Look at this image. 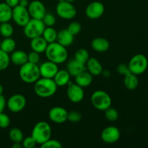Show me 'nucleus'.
<instances>
[{"mask_svg":"<svg viewBox=\"0 0 148 148\" xmlns=\"http://www.w3.org/2000/svg\"><path fill=\"white\" fill-rule=\"evenodd\" d=\"M124 85L126 88L130 90H133L136 89L139 85V80L137 78V75L130 72L128 75L124 76Z\"/></svg>","mask_w":148,"mask_h":148,"instance_id":"a878e982","label":"nucleus"},{"mask_svg":"<svg viewBox=\"0 0 148 148\" xmlns=\"http://www.w3.org/2000/svg\"><path fill=\"white\" fill-rule=\"evenodd\" d=\"M19 1H20V0H5L6 4H8L12 8L18 5Z\"/></svg>","mask_w":148,"mask_h":148,"instance_id":"37998d69","label":"nucleus"},{"mask_svg":"<svg viewBox=\"0 0 148 148\" xmlns=\"http://www.w3.org/2000/svg\"><path fill=\"white\" fill-rule=\"evenodd\" d=\"M42 148H62V145L59 141L56 140H52V139H49V140L42 144Z\"/></svg>","mask_w":148,"mask_h":148,"instance_id":"e433bc0d","label":"nucleus"},{"mask_svg":"<svg viewBox=\"0 0 148 148\" xmlns=\"http://www.w3.org/2000/svg\"><path fill=\"white\" fill-rule=\"evenodd\" d=\"M52 131L51 127L46 121H39L33 127L31 136L36 143L41 145L47 140L51 139Z\"/></svg>","mask_w":148,"mask_h":148,"instance_id":"20e7f679","label":"nucleus"},{"mask_svg":"<svg viewBox=\"0 0 148 148\" xmlns=\"http://www.w3.org/2000/svg\"><path fill=\"white\" fill-rule=\"evenodd\" d=\"M23 147L21 143H14L12 145V148H21Z\"/></svg>","mask_w":148,"mask_h":148,"instance_id":"a18cd8bd","label":"nucleus"},{"mask_svg":"<svg viewBox=\"0 0 148 148\" xmlns=\"http://www.w3.org/2000/svg\"><path fill=\"white\" fill-rule=\"evenodd\" d=\"M66 29L75 36L80 33L81 30H82V26H81L80 23H79L78 22H72L68 25V27Z\"/></svg>","mask_w":148,"mask_h":148,"instance_id":"f704fd0d","label":"nucleus"},{"mask_svg":"<svg viewBox=\"0 0 148 148\" xmlns=\"http://www.w3.org/2000/svg\"><path fill=\"white\" fill-rule=\"evenodd\" d=\"M121 137L120 130L114 126L106 127L101 134V140L107 144H114L119 141Z\"/></svg>","mask_w":148,"mask_h":148,"instance_id":"f8f14e48","label":"nucleus"},{"mask_svg":"<svg viewBox=\"0 0 148 148\" xmlns=\"http://www.w3.org/2000/svg\"><path fill=\"white\" fill-rule=\"evenodd\" d=\"M88 72H89L92 76H98L102 74L103 66L101 62L96 58H89L85 64Z\"/></svg>","mask_w":148,"mask_h":148,"instance_id":"f3484780","label":"nucleus"},{"mask_svg":"<svg viewBox=\"0 0 148 148\" xmlns=\"http://www.w3.org/2000/svg\"><path fill=\"white\" fill-rule=\"evenodd\" d=\"M116 71L119 75H124V76L128 75L131 72L130 69H129L128 64H119L117 66Z\"/></svg>","mask_w":148,"mask_h":148,"instance_id":"a19ab883","label":"nucleus"},{"mask_svg":"<svg viewBox=\"0 0 148 148\" xmlns=\"http://www.w3.org/2000/svg\"><path fill=\"white\" fill-rule=\"evenodd\" d=\"M40 53H37L36 51H32L31 52H30L27 54V62H30V63L38 64V63L40 61Z\"/></svg>","mask_w":148,"mask_h":148,"instance_id":"ea45409f","label":"nucleus"},{"mask_svg":"<svg viewBox=\"0 0 148 148\" xmlns=\"http://www.w3.org/2000/svg\"><path fill=\"white\" fill-rule=\"evenodd\" d=\"M16 42L15 40L11 37L5 38L1 42V50L4 51L7 53H12L15 50Z\"/></svg>","mask_w":148,"mask_h":148,"instance_id":"cd10ccee","label":"nucleus"},{"mask_svg":"<svg viewBox=\"0 0 148 148\" xmlns=\"http://www.w3.org/2000/svg\"><path fill=\"white\" fill-rule=\"evenodd\" d=\"M14 33V28L9 22L0 23V34L4 38L11 37Z\"/></svg>","mask_w":148,"mask_h":148,"instance_id":"c85d7f7f","label":"nucleus"},{"mask_svg":"<svg viewBox=\"0 0 148 148\" xmlns=\"http://www.w3.org/2000/svg\"><path fill=\"white\" fill-rule=\"evenodd\" d=\"M148 66L147 57L144 54L138 53L130 59L128 64L129 69L132 73L136 75H140L144 73Z\"/></svg>","mask_w":148,"mask_h":148,"instance_id":"0eeeda50","label":"nucleus"},{"mask_svg":"<svg viewBox=\"0 0 148 148\" xmlns=\"http://www.w3.org/2000/svg\"><path fill=\"white\" fill-rule=\"evenodd\" d=\"M68 85H68L67 91H66L68 99L74 103H80L85 96L83 88L78 85L77 84L71 83L70 82L68 83Z\"/></svg>","mask_w":148,"mask_h":148,"instance_id":"9b49d317","label":"nucleus"},{"mask_svg":"<svg viewBox=\"0 0 148 148\" xmlns=\"http://www.w3.org/2000/svg\"><path fill=\"white\" fill-rule=\"evenodd\" d=\"M12 8L5 2L0 3V23H7L12 20Z\"/></svg>","mask_w":148,"mask_h":148,"instance_id":"393cba45","label":"nucleus"},{"mask_svg":"<svg viewBox=\"0 0 148 148\" xmlns=\"http://www.w3.org/2000/svg\"><path fill=\"white\" fill-rule=\"evenodd\" d=\"M58 1H59V2H60V1H64L66 0H58Z\"/></svg>","mask_w":148,"mask_h":148,"instance_id":"8fccbe9b","label":"nucleus"},{"mask_svg":"<svg viewBox=\"0 0 148 148\" xmlns=\"http://www.w3.org/2000/svg\"><path fill=\"white\" fill-rule=\"evenodd\" d=\"M91 47L95 51L103 53L108 50L110 47V43L105 38L98 37L92 40Z\"/></svg>","mask_w":148,"mask_h":148,"instance_id":"6ab92c4d","label":"nucleus"},{"mask_svg":"<svg viewBox=\"0 0 148 148\" xmlns=\"http://www.w3.org/2000/svg\"><path fill=\"white\" fill-rule=\"evenodd\" d=\"M26 103L27 101L24 95L21 94H14L7 100L6 106L11 112L18 113L24 109Z\"/></svg>","mask_w":148,"mask_h":148,"instance_id":"9d476101","label":"nucleus"},{"mask_svg":"<svg viewBox=\"0 0 148 148\" xmlns=\"http://www.w3.org/2000/svg\"><path fill=\"white\" fill-rule=\"evenodd\" d=\"M1 40H0V49H1Z\"/></svg>","mask_w":148,"mask_h":148,"instance_id":"3c124183","label":"nucleus"},{"mask_svg":"<svg viewBox=\"0 0 148 148\" xmlns=\"http://www.w3.org/2000/svg\"><path fill=\"white\" fill-rule=\"evenodd\" d=\"M74 41V36L67 30L63 29L57 33L56 42L64 47L69 46Z\"/></svg>","mask_w":148,"mask_h":148,"instance_id":"a211bd4d","label":"nucleus"},{"mask_svg":"<svg viewBox=\"0 0 148 148\" xmlns=\"http://www.w3.org/2000/svg\"><path fill=\"white\" fill-rule=\"evenodd\" d=\"M23 27L25 36L27 38L32 39L33 38L41 36L46 26L43 24L42 20L30 18L28 23Z\"/></svg>","mask_w":148,"mask_h":148,"instance_id":"423d86ee","label":"nucleus"},{"mask_svg":"<svg viewBox=\"0 0 148 148\" xmlns=\"http://www.w3.org/2000/svg\"><path fill=\"white\" fill-rule=\"evenodd\" d=\"M70 77L71 75H69L67 70H64V69L59 70V69L53 79L58 87H64L68 85V83L70 82Z\"/></svg>","mask_w":148,"mask_h":148,"instance_id":"b1692460","label":"nucleus"},{"mask_svg":"<svg viewBox=\"0 0 148 148\" xmlns=\"http://www.w3.org/2000/svg\"><path fill=\"white\" fill-rule=\"evenodd\" d=\"M57 33L58 32H56L53 27H46L42 34V37L46 40L48 43H51L56 41Z\"/></svg>","mask_w":148,"mask_h":148,"instance_id":"bb28decb","label":"nucleus"},{"mask_svg":"<svg viewBox=\"0 0 148 148\" xmlns=\"http://www.w3.org/2000/svg\"><path fill=\"white\" fill-rule=\"evenodd\" d=\"M105 7L101 1H92L87 6L85 9V14L91 20H96L100 18L103 14Z\"/></svg>","mask_w":148,"mask_h":148,"instance_id":"ddd939ff","label":"nucleus"},{"mask_svg":"<svg viewBox=\"0 0 148 148\" xmlns=\"http://www.w3.org/2000/svg\"><path fill=\"white\" fill-rule=\"evenodd\" d=\"M30 16L27 7L17 5L12 8V19L14 23L20 27H24L30 20Z\"/></svg>","mask_w":148,"mask_h":148,"instance_id":"1a4fd4ad","label":"nucleus"},{"mask_svg":"<svg viewBox=\"0 0 148 148\" xmlns=\"http://www.w3.org/2000/svg\"><path fill=\"white\" fill-rule=\"evenodd\" d=\"M82 119V115L79 111H71L68 112L67 120L72 123H77Z\"/></svg>","mask_w":148,"mask_h":148,"instance_id":"c9c22d12","label":"nucleus"},{"mask_svg":"<svg viewBox=\"0 0 148 148\" xmlns=\"http://www.w3.org/2000/svg\"><path fill=\"white\" fill-rule=\"evenodd\" d=\"M7 106V101L2 95H0V113L3 112Z\"/></svg>","mask_w":148,"mask_h":148,"instance_id":"79ce46f5","label":"nucleus"},{"mask_svg":"<svg viewBox=\"0 0 148 148\" xmlns=\"http://www.w3.org/2000/svg\"><path fill=\"white\" fill-rule=\"evenodd\" d=\"M10 62L17 66H22L27 62V54L23 51L14 50L10 56Z\"/></svg>","mask_w":148,"mask_h":148,"instance_id":"5701e85b","label":"nucleus"},{"mask_svg":"<svg viewBox=\"0 0 148 148\" xmlns=\"http://www.w3.org/2000/svg\"><path fill=\"white\" fill-rule=\"evenodd\" d=\"M102 74H103V75H104V76H106V77H108L110 75H111V74H110V72L108 70H103Z\"/></svg>","mask_w":148,"mask_h":148,"instance_id":"49530a36","label":"nucleus"},{"mask_svg":"<svg viewBox=\"0 0 148 148\" xmlns=\"http://www.w3.org/2000/svg\"><path fill=\"white\" fill-rule=\"evenodd\" d=\"M10 119L7 114L3 112L0 113V128L6 129L10 126Z\"/></svg>","mask_w":148,"mask_h":148,"instance_id":"58836bf2","label":"nucleus"},{"mask_svg":"<svg viewBox=\"0 0 148 148\" xmlns=\"http://www.w3.org/2000/svg\"><path fill=\"white\" fill-rule=\"evenodd\" d=\"M75 77V83L81 86L82 88H86L92 84L93 78L92 75L88 71L85 70L78 74Z\"/></svg>","mask_w":148,"mask_h":148,"instance_id":"4be33fe9","label":"nucleus"},{"mask_svg":"<svg viewBox=\"0 0 148 148\" xmlns=\"http://www.w3.org/2000/svg\"><path fill=\"white\" fill-rule=\"evenodd\" d=\"M10 63V57L9 53L0 49V71L5 70Z\"/></svg>","mask_w":148,"mask_h":148,"instance_id":"2f4dec72","label":"nucleus"},{"mask_svg":"<svg viewBox=\"0 0 148 148\" xmlns=\"http://www.w3.org/2000/svg\"><path fill=\"white\" fill-rule=\"evenodd\" d=\"M29 3L30 2L28 1V0H20V1H19V5L24 7H27Z\"/></svg>","mask_w":148,"mask_h":148,"instance_id":"c03bdc74","label":"nucleus"},{"mask_svg":"<svg viewBox=\"0 0 148 148\" xmlns=\"http://www.w3.org/2000/svg\"><path fill=\"white\" fill-rule=\"evenodd\" d=\"M56 12L59 17L64 20H72L77 14V10L72 3L68 1H60L57 4Z\"/></svg>","mask_w":148,"mask_h":148,"instance_id":"6e6552de","label":"nucleus"},{"mask_svg":"<svg viewBox=\"0 0 148 148\" xmlns=\"http://www.w3.org/2000/svg\"><path fill=\"white\" fill-rule=\"evenodd\" d=\"M89 58V53H88V50L85 49H79L77 51L75 55V59L85 65Z\"/></svg>","mask_w":148,"mask_h":148,"instance_id":"7c9ffc66","label":"nucleus"},{"mask_svg":"<svg viewBox=\"0 0 148 148\" xmlns=\"http://www.w3.org/2000/svg\"><path fill=\"white\" fill-rule=\"evenodd\" d=\"M45 53L48 60L56 64L64 63L66 62L68 57V51L66 47L56 41L48 44Z\"/></svg>","mask_w":148,"mask_h":148,"instance_id":"f257e3e1","label":"nucleus"},{"mask_svg":"<svg viewBox=\"0 0 148 148\" xmlns=\"http://www.w3.org/2000/svg\"><path fill=\"white\" fill-rule=\"evenodd\" d=\"M30 40H30V45L32 51L39 53H44L49 43L42 37V36L33 38Z\"/></svg>","mask_w":148,"mask_h":148,"instance_id":"aec40b11","label":"nucleus"},{"mask_svg":"<svg viewBox=\"0 0 148 148\" xmlns=\"http://www.w3.org/2000/svg\"><path fill=\"white\" fill-rule=\"evenodd\" d=\"M68 111L61 106H55L51 108L49 112V118L55 124H63L67 121Z\"/></svg>","mask_w":148,"mask_h":148,"instance_id":"2eb2a0df","label":"nucleus"},{"mask_svg":"<svg viewBox=\"0 0 148 148\" xmlns=\"http://www.w3.org/2000/svg\"><path fill=\"white\" fill-rule=\"evenodd\" d=\"M85 69H86V67H85V64L77 62L75 59H71L66 64V70L71 76L73 77L77 76L78 74L85 71Z\"/></svg>","mask_w":148,"mask_h":148,"instance_id":"412c9836","label":"nucleus"},{"mask_svg":"<svg viewBox=\"0 0 148 148\" xmlns=\"http://www.w3.org/2000/svg\"><path fill=\"white\" fill-rule=\"evenodd\" d=\"M42 21L46 27H53L56 23V18L53 14L46 13L44 17L42 19Z\"/></svg>","mask_w":148,"mask_h":148,"instance_id":"72a5a7b5","label":"nucleus"},{"mask_svg":"<svg viewBox=\"0 0 148 148\" xmlns=\"http://www.w3.org/2000/svg\"><path fill=\"white\" fill-rule=\"evenodd\" d=\"M58 86L53 79L39 78L34 85L35 93L40 98H48L53 96L57 91Z\"/></svg>","mask_w":148,"mask_h":148,"instance_id":"f03ea898","label":"nucleus"},{"mask_svg":"<svg viewBox=\"0 0 148 148\" xmlns=\"http://www.w3.org/2000/svg\"><path fill=\"white\" fill-rule=\"evenodd\" d=\"M36 145L37 143L32 136L23 138V141H22V145L25 148H33L36 147Z\"/></svg>","mask_w":148,"mask_h":148,"instance_id":"4c0bfd02","label":"nucleus"},{"mask_svg":"<svg viewBox=\"0 0 148 148\" xmlns=\"http://www.w3.org/2000/svg\"><path fill=\"white\" fill-rule=\"evenodd\" d=\"M104 111H105L106 118L109 121L114 122V121H116L119 119V112L114 108L109 107V108L106 109Z\"/></svg>","mask_w":148,"mask_h":148,"instance_id":"473e14b6","label":"nucleus"},{"mask_svg":"<svg viewBox=\"0 0 148 148\" xmlns=\"http://www.w3.org/2000/svg\"><path fill=\"white\" fill-rule=\"evenodd\" d=\"M3 91H4V88H3V86L1 85V84H0V95H2Z\"/></svg>","mask_w":148,"mask_h":148,"instance_id":"de8ad7c7","label":"nucleus"},{"mask_svg":"<svg viewBox=\"0 0 148 148\" xmlns=\"http://www.w3.org/2000/svg\"><path fill=\"white\" fill-rule=\"evenodd\" d=\"M91 103L95 109L98 111H105L111 106V98L108 92L104 90H98L92 94L90 98Z\"/></svg>","mask_w":148,"mask_h":148,"instance_id":"39448f33","label":"nucleus"},{"mask_svg":"<svg viewBox=\"0 0 148 148\" xmlns=\"http://www.w3.org/2000/svg\"><path fill=\"white\" fill-rule=\"evenodd\" d=\"M19 76L21 80L25 83H35L40 77L39 66L36 64L26 62L20 66Z\"/></svg>","mask_w":148,"mask_h":148,"instance_id":"7ed1b4c3","label":"nucleus"},{"mask_svg":"<svg viewBox=\"0 0 148 148\" xmlns=\"http://www.w3.org/2000/svg\"><path fill=\"white\" fill-rule=\"evenodd\" d=\"M27 10L30 17L37 20H42L46 13V7L41 1L38 0H34L29 3Z\"/></svg>","mask_w":148,"mask_h":148,"instance_id":"4468645a","label":"nucleus"},{"mask_svg":"<svg viewBox=\"0 0 148 148\" xmlns=\"http://www.w3.org/2000/svg\"><path fill=\"white\" fill-rule=\"evenodd\" d=\"M39 70L41 77L53 79L59 71V67L56 64L51 61H47L40 64L39 66Z\"/></svg>","mask_w":148,"mask_h":148,"instance_id":"dca6fc26","label":"nucleus"},{"mask_svg":"<svg viewBox=\"0 0 148 148\" xmlns=\"http://www.w3.org/2000/svg\"><path fill=\"white\" fill-rule=\"evenodd\" d=\"M66 1H68V2H70V3H72L74 2V1H75L76 0H66Z\"/></svg>","mask_w":148,"mask_h":148,"instance_id":"09e8293b","label":"nucleus"},{"mask_svg":"<svg viewBox=\"0 0 148 148\" xmlns=\"http://www.w3.org/2000/svg\"><path fill=\"white\" fill-rule=\"evenodd\" d=\"M10 139L13 143H22L24 135L21 130L19 128H12L9 132Z\"/></svg>","mask_w":148,"mask_h":148,"instance_id":"c756f323","label":"nucleus"}]
</instances>
